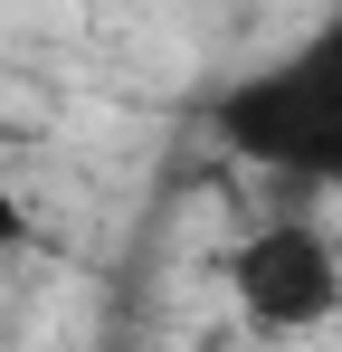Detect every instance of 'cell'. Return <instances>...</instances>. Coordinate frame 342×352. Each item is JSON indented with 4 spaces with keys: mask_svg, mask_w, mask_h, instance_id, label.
Segmentation results:
<instances>
[{
    "mask_svg": "<svg viewBox=\"0 0 342 352\" xmlns=\"http://www.w3.org/2000/svg\"><path fill=\"white\" fill-rule=\"evenodd\" d=\"M209 133L285 190H342V0L295 48L228 76L209 105Z\"/></svg>",
    "mask_w": 342,
    "mask_h": 352,
    "instance_id": "1",
    "label": "cell"
},
{
    "mask_svg": "<svg viewBox=\"0 0 342 352\" xmlns=\"http://www.w3.org/2000/svg\"><path fill=\"white\" fill-rule=\"evenodd\" d=\"M228 305L266 343H304L342 314V238L304 210H276L228 248Z\"/></svg>",
    "mask_w": 342,
    "mask_h": 352,
    "instance_id": "2",
    "label": "cell"
},
{
    "mask_svg": "<svg viewBox=\"0 0 342 352\" xmlns=\"http://www.w3.org/2000/svg\"><path fill=\"white\" fill-rule=\"evenodd\" d=\"M19 238H29V210H19V200H10V181H0V257H10Z\"/></svg>",
    "mask_w": 342,
    "mask_h": 352,
    "instance_id": "3",
    "label": "cell"
},
{
    "mask_svg": "<svg viewBox=\"0 0 342 352\" xmlns=\"http://www.w3.org/2000/svg\"><path fill=\"white\" fill-rule=\"evenodd\" d=\"M200 352H219V343H200Z\"/></svg>",
    "mask_w": 342,
    "mask_h": 352,
    "instance_id": "4",
    "label": "cell"
}]
</instances>
